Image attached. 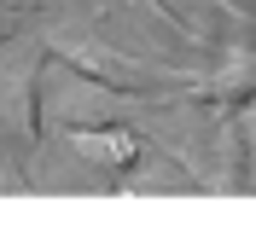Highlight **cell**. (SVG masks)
<instances>
[{
	"instance_id": "obj_1",
	"label": "cell",
	"mask_w": 256,
	"mask_h": 238,
	"mask_svg": "<svg viewBox=\"0 0 256 238\" xmlns=\"http://www.w3.org/2000/svg\"><path fill=\"white\" fill-rule=\"evenodd\" d=\"M52 52H58L76 76H88L94 87H105V93H163V87H175V76L169 70H146L140 58H128L122 47H111V41H88V35H52L47 41Z\"/></svg>"
},
{
	"instance_id": "obj_2",
	"label": "cell",
	"mask_w": 256,
	"mask_h": 238,
	"mask_svg": "<svg viewBox=\"0 0 256 238\" xmlns=\"http://www.w3.org/2000/svg\"><path fill=\"white\" fill-rule=\"evenodd\" d=\"M0 116L24 145L41 140V41L0 64Z\"/></svg>"
},
{
	"instance_id": "obj_3",
	"label": "cell",
	"mask_w": 256,
	"mask_h": 238,
	"mask_svg": "<svg viewBox=\"0 0 256 238\" xmlns=\"http://www.w3.org/2000/svg\"><path fill=\"white\" fill-rule=\"evenodd\" d=\"M64 145L82 163H99V169H116V175L140 163V140L116 122H64Z\"/></svg>"
},
{
	"instance_id": "obj_4",
	"label": "cell",
	"mask_w": 256,
	"mask_h": 238,
	"mask_svg": "<svg viewBox=\"0 0 256 238\" xmlns=\"http://www.w3.org/2000/svg\"><path fill=\"white\" fill-rule=\"evenodd\" d=\"M250 99H256V58H233V64L222 70V76H210L204 87L192 93V105H204V111L216 116V122H222V116L244 111Z\"/></svg>"
},
{
	"instance_id": "obj_5",
	"label": "cell",
	"mask_w": 256,
	"mask_h": 238,
	"mask_svg": "<svg viewBox=\"0 0 256 238\" xmlns=\"http://www.w3.org/2000/svg\"><path fill=\"white\" fill-rule=\"evenodd\" d=\"M134 12L146 17V23H158V29H169V35H180V41H192V47H210V29H192L186 17L175 12V0H128Z\"/></svg>"
},
{
	"instance_id": "obj_6",
	"label": "cell",
	"mask_w": 256,
	"mask_h": 238,
	"mask_svg": "<svg viewBox=\"0 0 256 238\" xmlns=\"http://www.w3.org/2000/svg\"><path fill=\"white\" fill-rule=\"evenodd\" d=\"M233 134H239V157H244V186H256V99L244 111H233Z\"/></svg>"
},
{
	"instance_id": "obj_7",
	"label": "cell",
	"mask_w": 256,
	"mask_h": 238,
	"mask_svg": "<svg viewBox=\"0 0 256 238\" xmlns=\"http://www.w3.org/2000/svg\"><path fill=\"white\" fill-rule=\"evenodd\" d=\"M12 35H18V12L0 0V41H12Z\"/></svg>"
},
{
	"instance_id": "obj_8",
	"label": "cell",
	"mask_w": 256,
	"mask_h": 238,
	"mask_svg": "<svg viewBox=\"0 0 256 238\" xmlns=\"http://www.w3.org/2000/svg\"><path fill=\"white\" fill-rule=\"evenodd\" d=\"M6 6H18V0H6Z\"/></svg>"
}]
</instances>
